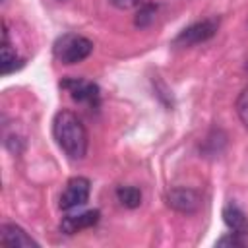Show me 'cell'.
Masks as SVG:
<instances>
[{"label": "cell", "instance_id": "cell-10", "mask_svg": "<svg viewBox=\"0 0 248 248\" xmlns=\"http://www.w3.org/2000/svg\"><path fill=\"white\" fill-rule=\"evenodd\" d=\"M2 74L8 76L16 70H19L23 66V58L17 56V52L12 48L10 45V37H8V25L4 23V31H2Z\"/></svg>", "mask_w": 248, "mask_h": 248}, {"label": "cell", "instance_id": "cell-5", "mask_svg": "<svg viewBox=\"0 0 248 248\" xmlns=\"http://www.w3.org/2000/svg\"><path fill=\"white\" fill-rule=\"evenodd\" d=\"M89 192H91V182L85 176H72L66 182V188L60 194V209L62 211H70L76 207H81L87 203L89 200Z\"/></svg>", "mask_w": 248, "mask_h": 248}, {"label": "cell", "instance_id": "cell-7", "mask_svg": "<svg viewBox=\"0 0 248 248\" xmlns=\"http://www.w3.org/2000/svg\"><path fill=\"white\" fill-rule=\"evenodd\" d=\"M101 219V211L99 209H87V211H81V213H72V215H66L60 223V231L64 234H76L83 229H91L99 223Z\"/></svg>", "mask_w": 248, "mask_h": 248}, {"label": "cell", "instance_id": "cell-2", "mask_svg": "<svg viewBox=\"0 0 248 248\" xmlns=\"http://www.w3.org/2000/svg\"><path fill=\"white\" fill-rule=\"evenodd\" d=\"M52 52L56 60H60L62 64H78L83 62L93 52V43L83 35L64 33L54 41Z\"/></svg>", "mask_w": 248, "mask_h": 248}, {"label": "cell", "instance_id": "cell-11", "mask_svg": "<svg viewBox=\"0 0 248 248\" xmlns=\"http://www.w3.org/2000/svg\"><path fill=\"white\" fill-rule=\"evenodd\" d=\"M116 198H118L120 205L128 207V209H136L141 203V192L136 186H118L116 188Z\"/></svg>", "mask_w": 248, "mask_h": 248}, {"label": "cell", "instance_id": "cell-15", "mask_svg": "<svg viewBox=\"0 0 248 248\" xmlns=\"http://www.w3.org/2000/svg\"><path fill=\"white\" fill-rule=\"evenodd\" d=\"M114 8H118V10H130V8H136V6H140L143 0H108Z\"/></svg>", "mask_w": 248, "mask_h": 248}, {"label": "cell", "instance_id": "cell-4", "mask_svg": "<svg viewBox=\"0 0 248 248\" xmlns=\"http://www.w3.org/2000/svg\"><path fill=\"white\" fill-rule=\"evenodd\" d=\"M217 29H219V19L217 17H207V19L196 21V23L184 27L172 39V45L174 46H194V45L205 43L217 33Z\"/></svg>", "mask_w": 248, "mask_h": 248}, {"label": "cell", "instance_id": "cell-14", "mask_svg": "<svg viewBox=\"0 0 248 248\" xmlns=\"http://www.w3.org/2000/svg\"><path fill=\"white\" fill-rule=\"evenodd\" d=\"M240 236H242V234L231 231L229 234L221 236V238L217 240V244H219V246H244V240H242Z\"/></svg>", "mask_w": 248, "mask_h": 248}, {"label": "cell", "instance_id": "cell-12", "mask_svg": "<svg viewBox=\"0 0 248 248\" xmlns=\"http://www.w3.org/2000/svg\"><path fill=\"white\" fill-rule=\"evenodd\" d=\"M155 16H157V6L155 4H143V6H140V10L134 17V25L140 29L149 27L155 21Z\"/></svg>", "mask_w": 248, "mask_h": 248}, {"label": "cell", "instance_id": "cell-6", "mask_svg": "<svg viewBox=\"0 0 248 248\" xmlns=\"http://www.w3.org/2000/svg\"><path fill=\"white\" fill-rule=\"evenodd\" d=\"M165 200H167V205L178 213H196L200 209V203H202L200 194L196 190L184 188V186L169 190Z\"/></svg>", "mask_w": 248, "mask_h": 248}, {"label": "cell", "instance_id": "cell-9", "mask_svg": "<svg viewBox=\"0 0 248 248\" xmlns=\"http://www.w3.org/2000/svg\"><path fill=\"white\" fill-rule=\"evenodd\" d=\"M223 221L232 232H238L242 236L248 234V217L234 202H229L223 207Z\"/></svg>", "mask_w": 248, "mask_h": 248}, {"label": "cell", "instance_id": "cell-1", "mask_svg": "<svg viewBox=\"0 0 248 248\" xmlns=\"http://www.w3.org/2000/svg\"><path fill=\"white\" fill-rule=\"evenodd\" d=\"M52 136L58 147L74 161H81L87 153V130L72 110H58L52 120Z\"/></svg>", "mask_w": 248, "mask_h": 248}, {"label": "cell", "instance_id": "cell-13", "mask_svg": "<svg viewBox=\"0 0 248 248\" xmlns=\"http://www.w3.org/2000/svg\"><path fill=\"white\" fill-rule=\"evenodd\" d=\"M236 114L248 130V87H244L236 97Z\"/></svg>", "mask_w": 248, "mask_h": 248}, {"label": "cell", "instance_id": "cell-3", "mask_svg": "<svg viewBox=\"0 0 248 248\" xmlns=\"http://www.w3.org/2000/svg\"><path fill=\"white\" fill-rule=\"evenodd\" d=\"M60 87L66 89L78 105H85L89 108H97L101 105V89L95 81L83 78H66L60 81Z\"/></svg>", "mask_w": 248, "mask_h": 248}, {"label": "cell", "instance_id": "cell-16", "mask_svg": "<svg viewBox=\"0 0 248 248\" xmlns=\"http://www.w3.org/2000/svg\"><path fill=\"white\" fill-rule=\"evenodd\" d=\"M246 72H248V60H246Z\"/></svg>", "mask_w": 248, "mask_h": 248}, {"label": "cell", "instance_id": "cell-8", "mask_svg": "<svg viewBox=\"0 0 248 248\" xmlns=\"http://www.w3.org/2000/svg\"><path fill=\"white\" fill-rule=\"evenodd\" d=\"M0 242L2 246L8 248H31V246H39V242L27 234L19 225L14 223H4L0 229Z\"/></svg>", "mask_w": 248, "mask_h": 248}]
</instances>
